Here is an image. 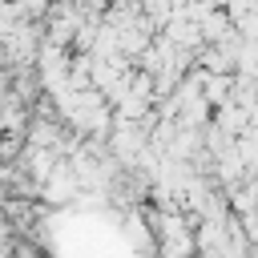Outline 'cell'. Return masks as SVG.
Wrapping results in <instances>:
<instances>
[{
  "label": "cell",
  "instance_id": "cell-1",
  "mask_svg": "<svg viewBox=\"0 0 258 258\" xmlns=\"http://www.w3.org/2000/svg\"><path fill=\"white\" fill-rule=\"evenodd\" d=\"M4 56H8V48H4V44H0V64H4Z\"/></svg>",
  "mask_w": 258,
  "mask_h": 258
}]
</instances>
